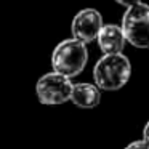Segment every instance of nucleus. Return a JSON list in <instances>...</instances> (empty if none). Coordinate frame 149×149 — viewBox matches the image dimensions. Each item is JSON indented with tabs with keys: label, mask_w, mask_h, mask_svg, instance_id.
Masks as SVG:
<instances>
[{
	"label": "nucleus",
	"mask_w": 149,
	"mask_h": 149,
	"mask_svg": "<svg viewBox=\"0 0 149 149\" xmlns=\"http://www.w3.org/2000/svg\"><path fill=\"white\" fill-rule=\"evenodd\" d=\"M120 29L125 42L136 48H149V5L139 2L127 8Z\"/></svg>",
	"instance_id": "3"
},
{
	"label": "nucleus",
	"mask_w": 149,
	"mask_h": 149,
	"mask_svg": "<svg viewBox=\"0 0 149 149\" xmlns=\"http://www.w3.org/2000/svg\"><path fill=\"white\" fill-rule=\"evenodd\" d=\"M72 82L69 77L58 72H47L39 79L36 85V95L39 101L47 106H56L71 100Z\"/></svg>",
	"instance_id": "4"
},
{
	"label": "nucleus",
	"mask_w": 149,
	"mask_h": 149,
	"mask_svg": "<svg viewBox=\"0 0 149 149\" xmlns=\"http://www.w3.org/2000/svg\"><path fill=\"white\" fill-rule=\"evenodd\" d=\"M117 3H120V5H123V7H132V5H136V3H139L141 0H116Z\"/></svg>",
	"instance_id": "9"
},
{
	"label": "nucleus",
	"mask_w": 149,
	"mask_h": 149,
	"mask_svg": "<svg viewBox=\"0 0 149 149\" xmlns=\"http://www.w3.org/2000/svg\"><path fill=\"white\" fill-rule=\"evenodd\" d=\"M143 139L149 144V122L144 125V130H143Z\"/></svg>",
	"instance_id": "10"
},
{
	"label": "nucleus",
	"mask_w": 149,
	"mask_h": 149,
	"mask_svg": "<svg viewBox=\"0 0 149 149\" xmlns=\"http://www.w3.org/2000/svg\"><path fill=\"white\" fill-rule=\"evenodd\" d=\"M98 45L104 52V55L107 53H120L125 47V37L120 29V26L116 24H103V27L98 32Z\"/></svg>",
	"instance_id": "6"
},
{
	"label": "nucleus",
	"mask_w": 149,
	"mask_h": 149,
	"mask_svg": "<svg viewBox=\"0 0 149 149\" xmlns=\"http://www.w3.org/2000/svg\"><path fill=\"white\" fill-rule=\"evenodd\" d=\"M103 27L101 13L95 8H84L74 16L71 24V31L74 39L84 42L85 45L96 40L98 32Z\"/></svg>",
	"instance_id": "5"
},
{
	"label": "nucleus",
	"mask_w": 149,
	"mask_h": 149,
	"mask_svg": "<svg viewBox=\"0 0 149 149\" xmlns=\"http://www.w3.org/2000/svg\"><path fill=\"white\" fill-rule=\"evenodd\" d=\"M132 75V64L122 53H107L101 56L93 68V77L100 90H120Z\"/></svg>",
	"instance_id": "1"
},
{
	"label": "nucleus",
	"mask_w": 149,
	"mask_h": 149,
	"mask_svg": "<svg viewBox=\"0 0 149 149\" xmlns=\"http://www.w3.org/2000/svg\"><path fill=\"white\" fill-rule=\"evenodd\" d=\"M88 61V52L84 42L77 39H68L58 43L52 55L53 71L66 77H77L85 69Z\"/></svg>",
	"instance_id": "2"
},
{
	"label": "nucleus",
	"mask_w": 149,
	"mask_h": 149,
	"mask_svg": "<svg viewBox=\"0 0 149 149\" xmlns=\"http://www.w3.org/2000/svg\"><path fill=\"white\" fill-rule=\"evenodd\" d=\"M125 149H149V144L144 141V139H138V141L130 143Z\"/></svg>",
	"instance_id": "8"
},
{
	"label": "nucleus",
	"mask_w": 149,
	"mask_h": 149,
	"mask_svg": "<svg viewBox=\"0 0 149 149\" xmlns=\"http://www.w3.org/2000/svg\"><path fill=\"white\" fill-rule=\"evenodd\" d=\"M71 101L82 109L96 107L101 101V90L93 84H75L72 85Z\"/></svg>",
	"instance_id": "7"
}]
</instances>
